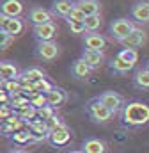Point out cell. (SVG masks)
Returning a JSON list of instances; mask_svg holds the SVG:
<instances>
[{"mask_svg": "<svg viewBox=\"0 0 149 153\" xmlns=\"http://www.w3.org/2000/svg\"><path fill=\"white\" fill-rule=\"evenodd\" d=\"M85 30L87 32H98V29L101 27V16L100 14H91L85 18Z\"/></svg>", "mask_w": 149, "mask_h": 153, "instance_id": "25", "label": "cell"}, {"mask_svg": "<svg viewBox=\"0 0 149 153\" xmlns=\"http://www.w3.org/2000/svg\"><path fill=\"white\" fill-rule=\"evenodd\" d=\"M117 57L124 59L126 62L137 64V61H139V52H137V48H122V50L117 52Z\"/></svg>", "mask_w": 149, "mask_h": 153, "instance_id": "24", "label": "cell"}, {"mask_svg": "<svg viewBox=\"0 0 149 153\" xmlns=\"http://www.w3.org/2000/svg\"><path fill=\"white\" fill-rule=\"evenodd\" d=\"M130 16H131V20H135V22L148 23L149 22V2H139V4H135V5H131Z\"/></svg>", "mask_w": 149, "mask_h": 153, "instance_id": "16", "label": "cell"}, {"mask_svg": "<svg viewBox=\"0 0 149 153\" xmlns=\"http://www.w3.org/2000/svg\"><path fill=\"white\" fill-rule=\"evenodd\" d=\"M34 55L41 61H55L59 55V45L55 41H37Z\"/></svg>", "mask_w": 149, "mask_h": 153, "instance_id": "5", "label": "cell"}, {"mask_svg": "<svg viewBox=\"0 0 149 153\" xmlns=\"http://www.w3.org/2000/svg\"><path fill=\"white\" fill-rule=\"evenodd\" d=\"M66 153H83L82 150H69V152H66Z\"/></svg>", "mask_w": 149, "mask_h": 153, "instance_id": "33", "label": "cell"}, {"mask_svg": "<svg viewBox=\"0 0 149 153\" xmlns=\"http://www.w3.org/2000/svg\"><path fill=\"white\" fill-rule=\"evenodd\" d=\"M107 45V39L103 34L98 32H85L83 36V46L85 48H92V50H103Z\"/></svg>", "mask_w": 149, "mask_h": 153, "instance_id": "17", "label": "cell"}, {"mask_svg": "<svg viewBox=\"0 0 149 153\" xmlns=\"http://www.w3.org/2000/svg\"><path fill=\"white\" fill-rule=\"evenodd\" d=\"M73 7H74V4L71 0H53L50 11H52L53 16H59V18H64V20H66V18L71 14Z\"/></svg>", "mask_w": 149, "mask_h": 153, "instance_id": "14", "label": "cell"}, {"mask_svg": "<svg viewBox=\"0 0 149 153\" xmlns=\"http://www.w3.org/2000/svg\"><path fill=\"white\" fill-rule=\"evenodd\" d=\"M69 71H71V76L76 78V80H85L87 76L91 75V71H92V68L80 57V59H76L73 61V64H71V68H69Z\"/></svg>", "mask_w": 149, "mask_h": 153, "instance_id": "15", "label": "cell"}, {"mask_svg": "<svg viewBox=\"0 0 149 153\" xmlns=\"http://www.w3.org/2000/svg\"><path fill=\"white\" fill-rule=\"evenodd\" d=\"M25 11V5L21 0H2L0 4V14L4 16H13V18H20Z\"/></svg>", "mask_w": 149, "mask_h": 153, "instance_id": "9", "label": "cell"}, {"mask_svg": "<svg viewBox=\"0 0 149 153\" xmlns=\"http://www.w3.org/2000/svg\"><path fill=\"white\" fill-rule=\"evenodd\" d=\"M60 125H64V121H62V117L57 114H53L50 119H46V126H48V132L50 130H53V128H57V126H60Z\"/></svg>", "mask_w": 149, "mask_h": 153, "instance_id": "31", "label": "cell"}, {"mask_svg": "<svg viewBox=\"0 0 149 153\" xmlns=\"http://www.w3.org/2000/svg\"><path fill=\"white\" fill-rule=\"evenodd\" d=\"M92 70L100 68L103 62H105V53L103 50H92V48H83L82 50V55H80Z\"/></svg>", "mask_w": 149, "mask_h": 153, "instance_id": "12", "label": "cell"}, {"mask_svg": "<svg viewBox=\"0 0 149 153\" xmlns=\"http://www.w3.org/2000/svg\"><path fill=\"white\" fill-rule=\"evenodd\" d=\"M32 34L37 41H53L55 34H57V23L50 22V23H44V25H36L32 29Z\"/></svg>", "mask_w": 149, "mask_h": 153, "instance_id": "10", "label": "cell"}, {"mask_svg": "<svg viewBox=\"0 0 149 153\" xmlns=\"http://www.w3.org/2000/svg\"><path fill=\"white\" fill-rule=\"evenodd\" d=\"M46 100H48V105H52L53 109H59L60 105H64L68 102V93L62 87L53 85V89L46 93Z\"/></svg>", "mask_w": 149, "mask_h": 153, "instance_id": "13", "label": "cell"}, {"mask_svg": "<svg viewBox=\"0 0 149 153\" xmlns=\"http://www.w3.org/2000/svg\"><path fill=\"white\" fill-rule=\"evenodd\" d=\"M66 23H68V27H69L71 34H74V36H80V34L87 32V30H85V23H83V22H66Z\"/></svg>", "mask_w": 149, "mask_h": 153, "instance_id": "27", "label": "cell"}, {"mask_svg": "<svg viewBox=\"0 0 149 153\" xmlns=\"http://www.w3.org/2000/svg\"><path fill=\"white\" fill-rule=\"evenodd\" d=\"M55 114V109L52 107V105H44V107H41V109H37V117L39 119H50L52 116Z\"/></svg>", "mask_w": 149, "mask_h": 153, "instance_id": "28", "label": "cell"}, {"mask_svg": "<svg viewBox=\"0 0 149 153\" xmlns=\"http://www.w3.org/2000/svg\"><path fill=\"white\" fill-rule=\"evenodd\" d=\"M53 18V14H52V11L50 9H43V7H32L30 11H29V22L36 27V25H44V23H50V22H53L52 20Z\"/></svg>", "mask_w": 149, "mask_h": 153, "instance_id": "11", "label": "cell"}, {"mask_svg": "<svg viewBox=\"0 0 149 153\" xmlns=\"http://www.w3.org/2000/svg\"><path fill=\"white\" fill-rule=\"evenodd\" d=\"M85 111H87L89 117L94 123H98V125H105V123H108L112 117H114V112H112L105 103H101L98 98L89 100L87 105H85Z\"/></svg>", "mask_w": 149, "mask_h": 153, "instance_id": "2", "label": "cell"}, {"mask_svg": "<svg viewBox=\"0 0 149 153\" xmlns=\"http://www.w3.org/2000/svg\"><path fill=\"white\" fill-rule=\"evenodd\" d=\"M53 148H60V146H66L69 141H71V128L68 125H60L53 130L48 132V139H46Z\"/></svg>", "mask_w": 149, "mask_h": 153, "instance_id": "4", "label": "cell"}, {"mask_svg": "<svg viewBox=\"0 0 149 153\" xmlns=\"http://www.w3.org/2000/svg\"><path fill=\"white\" fill-rule=\"evenodd\" d=\"M0 75H2V80H18L21 71L18 70V66L11 61H0Z\"/></svg>", "mask_w": 149, "mask_h": 153, "instance_id": "18", "label": "cell"}, {"mask_svg": "<svg viewBox=\"0 0 149 153\" xmlns=\"http://www.w3.org/2000/svg\"><path fill=\"white\" fill-rule=\"evenodd\" d=\"M108 68H110V71L114 73H117V75H124V73H128V71H131L133 68H135V64H131V62H126L124 59H121V57H114L110 59V62H108Z\"/></svg>", "mask_w": 149, "mask_h": 153, "instance_id": "21", "label": "cell"}, {"mask_svg": "<svg viewBox=\"0 0 149 153\" xmlns=\"http://www.w3.org/2000/svg\"><path fill=\"white\" fill-rule=\"evenodd\" d=\"M82 152L83 153H105L107 152V144L101 139L96 137H89L82 143Z\"/></svg>", "mask_w": 149, "mask_h": 153, "instance_id": "20", "label": "cell"}, {"mask_svg": "<svg viewBox=\"0 0 149 153\" xmlns=\"http://www.w3.org/2000/svg\"><path fill=\"white\" fill-rule=\"evenodd\" d=\"M96 98H98L101 103H105L114 114H119V112L122 111L124 103H126L124 98H122L119 93H115V91H103V93H100Z\"/></svg>", "mask_w": 149, "mask_h": 153, "instance_id": "7", "label": "cell"}, {"mask_svg": "<svg viewBox=\"0 0 149 153\" xmlns=\"http://www.w3.org/2000/svg\"><path fill=\"white\" fill-rule=\"evenodd\" d=\"M0 30H4V32H7V34H11V36H20V34H23V30H25V22H23V18L20 16V18H13V16H4V14H0Z\"/></svg>", "mask_w": 149, "mask_h": 153, "instance_id": "6", "label": "cell"}, {"mask_svg": "<svg viewBox=\"0 0 149 153\" xmlns=\"http://www.w3.org/2000/svg\"><path fill=\"white\" fill-rule=\"evenodd\" d=\"M13 41H14V36H11V34L0 30V50H7Z\"/></svg>", "mask_w": 149, "mask_h": 153, "instance_id": "29", "label": "cell"}, {"mask_svg": "<svg viewBox=\"0 0 149 153\" xmlns=\"http://www.w3.org/2000/svg\"><path fill=\"white\" fill-rule=\"evenodd\" d=\"M148 41V34L142 30V29H133L131 34H128L122 41H119V45H122L124 48H140L142 45H146Z\"/></svg>", "mask_w": 149, "mask_h": 153, "instance_id": "8", "label": "cell"}, {"mask_svg": "<svg viewBox=\"0 0 149 153\" xmlns=\"http://www.w3.org/2000/svg\"><path fill=\"white\" fill-rule=\"evenodd\" d=\"M144 68H146V70H148V71H149V59H148V61H146V62H144Z\"/></svg>", "mask_w": 149, "mask_h": 153, "instance_id": "34", "label": "cell"}, {"mask_svg": "<svg viewBox=\"0 0 149 153\" xmlns=\"http://www.w3.org/2000/svg\"><path fill=\"white\" fill-rule=\"evenodd\" d=\"M74 5L85 14V16H91V14H100L101 11V4L100 0H74Z\"/></svg>", "mask_w": 149, "mask_h": 153, "instance_id": "19", "label": "cell"}, {"mask_svg": "<svg viewBox=\"0 0 149 153\" xmlns=\"http://www.w3.org/2000/svg\"><path fill=\"white\" fill-rule=\"evenodd\" d=\"M85 18H87V16H85V14H83L76 5H74L73 11H71V14L66 18V22H85Z\"/></svg>", "mask_w": 149, "mask_h": 153, "instance_id": "30", "label": "cell"}, {"mask_svg": "<svg viewBox=\"0 0 149 153\" xmlns=\"http://www.w3.org/2000/svg\"><path fill=\"white\" fill-rule=\"evenodd\" d=\"M133 29H135V25H133V22L128 20V18H117V20H114L110 25H108L110 38L114 39V41H117V43L122 41L128 34H131Z\"/></svg>", "mask_w": 149, "mask_h": 153, "instance_id": "3", "label": "cell"}, {"mask_svg": "<svg viewBox=\"0 0 149 153\" xmlns=\"http://www.w3.org/2000/svg\"><path fill=\"white\" fill-rule=\"evenodd\" d=\"M133 85L137 89H142V91L149 89V71L144 66L135 70V73H133Z\"/></svg>", "mask_w": 149, "mask_h": 153, "instance_id": "22", "label": "cell"}, {"mask_svg": "<svg viewBox=\"0 0 149 153\" xmlns=\"http://www.w3.org/2000/svg\"><path fill=\"white\" fill-rule=\"evenodd\" d=\"M11 141H13L14 144H18V146H25V144H29V143H34V141H32V134H30L29 128H27V130H18V132H14V134L11 135Z\"/></svg>", "mask_w": 149, "mask_h": 153, "instance_id": "23", "label": "cell"}, {"mask_svg": "<svg viewBox=\"0 0 149 153\" xmlns=\"http://www.w3.org/2000/svg\"><path fill=\"white\" fill-rule=\"evenodd\" d=\"M7 153H29V152L23 150V148H14V150H11V152H7Z\"/></svg>", "mask_w": 149, "mask_h": 153, "instance_id": "32", "label": "cell"}, {"mask_svg": "<svg viewBox=\"0 0 149 153\" xmlns=\"http://www.w3.org/2000/svg\"><path fill=\"white\" fill-rule=\"evenodd\" d=\"M29 102H30V105H34L36 109H41V107L48 105L46 93H29Z\"/></svg>", "mask_w": 149, "mask_h": 153, "instance_id": "26", "label": "cell"}, {"mask_svg": "<svg viewBox=\"0 0 149 153\" xmlns=\"http://www.w3.org/2000/svg\"><path fill=\"white\" fill-rule=\"evenodd\" d=\"M121 116V125L124 128H140L149 123V105L139 100H130L124 103Z\"/></svg>", "mask_w": 149, "mask_h": 153, "instance_id": "1", "label": "cell"}]
</instances>
